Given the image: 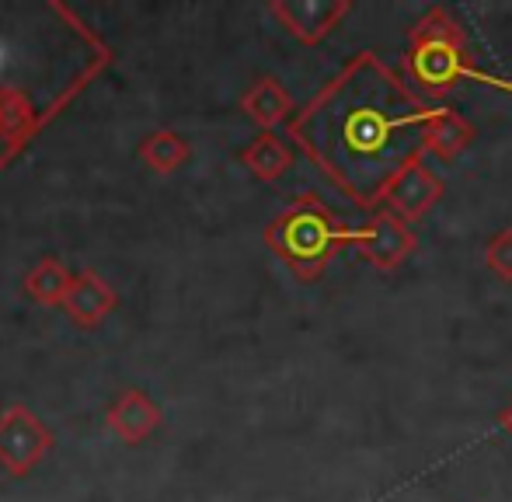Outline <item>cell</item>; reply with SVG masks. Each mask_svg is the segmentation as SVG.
Instances as JSON below:
<instances>
[{
  "instance_id": "cell-1",
  "label": "cell",
  "mask_w": 512,
  "mask_h": 502,
  "mask_svg": "<svg viewBox=\"0 0 512 502\" xmlns=\"http://www.w3.org/2000/svg\"><path fill=\"white\" fill-rule=\"evenodd\" d=\"M432 105L422 102L377 53H356L304 109L286 136L307 161L366 213L377 210L391 178L422 154Z\"/></svg>"
},
{
  "instance_id": "cell-2",
  "label": "cell",
  "mask_w": 512,
  "mask_h": 502,
  "mask_svg": "<svg viewBox=\"0 0 512 502\" xmlns=\"http://www.w3.org/2000/svg\"><path fill=\"white\" fill-rule=\"evenodd\" d=\"M108 63V42L67 4L0 0V171Z\"/></svg>"
},
{
  "instance_id": "cell-3",
  "label": "cell",
  "mask_w": 512,
  "mask_h": 502,
  "mask_svg": "<svg viewBox=\"0 0 512 502\" xmlns=\"http://www.w3.org/2000/svg\"><path fill=\"white\" fill-rule=\"evenodd\" d=\"M398 74H401V81L429 105L446 98L464 81L499 84L478 70L471 46H467L464 28H460V21L453 18L446 7H429V11L411 25Z\"/></svg>"
},
{
  "instance_id": "cell-4",
  "label": "cell",
  "mask_w": 512,
  "mask_h": 502,
  "mask_svg": "<svg viewBox=\"0 0 512 502\" xmlns=\"http://www.w3.org/2000/svg\"><path fill=\"white\" fill-rule=\"evenodd\" d=\"M349 238L352 227H345L342 217L314 192H304L265 227V245L300 283L321 279V272L335 262L338 251L349 248Z\"/></svg>"
},
{
  "instance_id": "cell-5",
  "label": "cell",
  "mask_w": 512,
  "mask_h": 502,
  "mask_svg": "<svg viewBox=\"0 0 512 502\" xmlns=\"http://www.w3.org/2000/svg\"><path fill=\"white\" fill-rule=\"evenodd\" d=\"M53 447V433L25 405H11L0 412V468L14 478H25Z\"/></svg>"
},
{
  "instance_id": "cell-6",
  "label": "cell",
  "mask_w": 512,
  "mask_h": 502,
  "mask_svg": "<svg viewBox=\"0 0 512 502\" xmlns=\"http://www.w3.org/2000/svg\"><path fill=\"white\" fill-rule=\"evenodd\" d=\"M349 245L356 248L373 269L394 272L411 251L418 248V238L405 220L394 217V213L384 210V206H377V210H370V217H366L363 227H352Z\"/></svg>"
},
{
  "instance_id": "cell-7",
  "label": "cell",
  "mask_w": 512,
  "mask_h": 502,
  "mask_svg": "<svg viewBox=\"0 0 512 502\" xmlns=\"http://www.w3.org/2000/svg\"><path fill=\"white\" fill-rule=\"evenodd\" d=\"M443 192H446L443 178L432 168H425V161L418 157V161H411L408 168H401L398 175L391 178V185H387L384 196H380V206L391 210L394 217H401L411 227L443 199Z\"/></svg>"
},
{
  "instance_id": "cell-8",
  "label": "cell",
  "mask_w": 512,
  "mask_h": 502,
  "mask_svg": "<svg viewBox=\"0 0 512 502\" xmlns=\"http://www.w3.org/2000/svg\"><path fill=\"white\" fill-rule=\"evenodd\" d=\"M352 11L349 0H272L269 14L304 46L324 42Z\"/></svg>"
},
{
  "instance_id": "cell-9",
  "label": "cell",
  "mask_w": 512,
  "mask_h": 502,
  "mask_svg": "<svg viewBox=\"0 0 512 502\" xmlns=\"http://www.w3.org/2000/svg\"><path fill=\"white\" fill-rule=\"evenodd\" d=\"M478 129L471 119H464L457 109H443V105H432L429 119L422 129V154H432L439 161H457L467 147L474 143Z\"/></svg>"
},
{
  "instance_id": "cell-10",
  "label": "cell",
  "mask_w": 512,
  "mask_h": 502,
  "mask_svg": "<svg viewBox=\"0 0 512 502\" xmlns=\"http://www.w3.org/2000/svg\"><path fill=\"white\" fill-rule=\"evenodd\" d=\"M63 307H67V314L77 321V325L95 328L115 311V290L98 276L95 269H84L70 279V290H67V297H63Z\"/></svg>"
},
{
  "instance_id": "cell-11",
  "label": "cell",
  "mask_w": 512,
  "mask_h": 502,
  "mask_svg": "<svg viewBox=\"0 0 512 502\" xmlns=\"http://www.w3.org/2000/svg\"><path fill=\"white\" fill-rule=\"evenodd\" d=\"M161 426V408L147 398L143 391L129 387L115 398V405L108 408V429L119 436L122 443H143L154 429Z\"/></svg>"
},
{
  "instance_id": "cell-12",
  "label": "cell",
  "mask_w": 512,
  "mask_h": 502,
  "mask_svg": "<svg viewBox=\"0 0 512 502\" xmlns=\"http://www.w3.org/2000/svg\"><path fill=\"white\" fill-rule=\"evenodd\" d=\"M241 112L265 133H276V126H286L297 112L290 91L276 81V77H258L248 91L241 95Z\"/></svg>"
},
{
  "instance_id": "cell-13",
  "label": "cell",
  "mask_w": 512,
  "mask_h": 502,
  "mask_svg": "<svg viewBox=\"0 0 512 502\" xmlns=\"http://www.w3.org/2000/svg\"><path fill=\"white\" fill-rule=\"evenodd\" d=\"M241 164L258 182H279L293 168V147L279 133H258L241 150Z\"/></svg>"
},
{
  "instance_id": "cell-14",
  "label": "cell",
  "mask_w": 512,
  "mask_h": 502,
  "mask_svg": "<svg viewBox=\"0 0 512 502\" xmlns=\"http://www.w3.org/2000/svg\"><path fill=\"white\" fill-rule=\"evenodd\" d=\"M189 157H192L189 140L171 133V129H157V133H150L147 140L140 143V161L147 164L150 171H157V175H171V171L182 168Z\"/></svg>"
},
{
  "instance_id": "cell-15",
  "label": "cell",
  "mask_w": 512,
  "mask_h": 502,
  "mask_svg": "<svg viewBox=\"0 0 512 502\" xmlns=\"http://www.w3.org/2000/svg\"><path fill=\"white\" fill-rule=\"evenodd\" d=\"M70 269L56 258H42L32 272L25 276V293L42 307H63V297L70 290Z\"/></svg>"
},
{
  "instance_id": "cell-16",
  "label": "cell",
  "mask_w": 512,
  "mask_h": 502,
  "mask_svg": "<svg viewBox=\"0 0 512 502\" xmlns=\"http://www.w3.org/2000/svg\"><path fill=\"white\" fill-rule=\"evenodd\" d=\"M485 265L495 279L512 283V227H502L499 234H492V241L485 245Z\"/></svg>"
},
{
  "instance_id": "cell-17",
  "label": "cell",
  "mask_w": 512,
  "mask_h": 502,
  "mask_svg": "<svg viewBox=\"0 0 512 502\" xmlns=\"http://www.w3.org/2000/svg\"><path fill=\"white\" fill-rule=\"evenodd\" d=\"M495 419H499V429H502V433H509V436H512V401H509L506 408H502L499 415H495Z\"/></svg>"
}]
</instances>
